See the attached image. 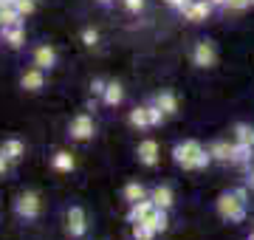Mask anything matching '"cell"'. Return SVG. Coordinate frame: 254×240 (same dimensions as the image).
I'll return each mask as SVG.
<instances>
[{
    "mask_svg": "<svg viewBox=\"0 0 254 240\" xmlns=\"http://www.w3.org/2000/svg\"><path fill=\"white\" fill-rule=\"evenodd\" d=\"M249 186H235V189H229V192L218 195V201H215V212H218L220 221L226 223H240L246 221V215H249Z\"/></svg>",
    "mask_w": 254,
    "mask_h": 240,
    "instance_id": "1",
    "label": "cell"
},
{
    "mask_svg": "<svg viewBox=\"0 0 254 240\" xmlns=\"http://www.w3.org/2000/svg\"><path fill=\"white\" fill-rule=\"evenodd\" d=\"M173 161L181 170L187 173H200V170H206L212 164V156H209V150L195 139H187V141H178L173 147Z\"/></svg>",
    "mask_w": 254,
    "mask_h": 240,
    "instance_id": "2",
    "label": "cell"
},
{
    "mask_svg": "<svg viewBox=\"0 0 254 240\" xmlns=\"http://www.w3.org/2000/svg\"><path fill=\"white\" fill-rule=\"evenodd\" d=\"M40 212H43V198H40V192L26 189V192H20L14 198V215H17L20 221H37Z\"/></svg>",
    "mask_w": 254,
    "mask_h": 240,
    "instance_id": "3",
    "label": "cell"
},
{
    "mask_svg": "<svg viewBox=\"0 0 254 240\" xmlns=\"http://www.w3.org/2000/svg\"><path fill=\"white\" fill-rule=\"evenodd\" d=\"M190 57H192V65H195V68L209 71V68H215V65H218V46H215L209 37L195 40V46H192Z\"/></svg>",
    "mask_w": 254,
    "mask_h": 240,
    "instance_id": "4",
    "label": "cell"
},
{
    "mask_svg": "<svg viewBox=\"0 0 254 240\" xmlns=\"http://www.w3.org/2000/svg\"><path fill=\"white\" fill-rule=\"evenodd\" d=\"M96 136V121L91 113H76L68 121V139L71 141H91Z\"/></svg>",
    "mask_w": 254,
    "mask_h": 240,
    "instance_id": "5",
    "label": "cell"
},
{
    "mask_svg": "<svg viewBox=\"0 0 254 240\" xmlns=\"http://www.w3.org/2000/svg\"><path fill=\"white\" fill-rule=\"evenodd\" d=\"M65 232L73 240L85 238V232H88V215H85L82 206H68V212H65Z\"/></svg>",
    "mask_w": 254,
    "mask_h": 240,
    "instance_id": "6",
    "label": "cell"
},
{
    "mask_svg": "<svg viewBox=\"0 0 254 240\" xmlns=\"http://www.w3.org/2000/svg\"><path fill=\"white\" fill-rule=\"evenodd\" d=\"M57 60H60V54H57V48L51 46V43H37V46L31 48V65L43 68V71H54Z\"/></svg>",
    "mask_w": 254,
    "mask_h": 240,
    "instance_id": "7",
    "label": "cell"
},
{
    "mask_svg": "<svg viewBox=\"0 0 254 240\" xmlns=\"http://www.w3.org/2000/svg\"><path fill=\"white\" fill-rule=\"evenodd\" d=\"M20 88H23L26 93H40L43 88H46V71L37 68V65L26 68V71L20 74Z\"/></svg>",
    "mask_w": 254,
    "mask_h": 240,
    "instance_id": "8",
    "label": "cell"
},
{
    "mask_svg": "<svg viewBox=\"0 0 254 240\" xmlns=\"http://www.w3.org/2000/svg\"><path fill=\"white\" fill-rule=\"evenodd\" d=\"M212 11H215V6H212L209 0H192L181 14H184V20H190V23H203V20L212 17Z\"/></svg>",
    "mask_w": 254,
    "mask_h": 240,
    "instance_id": "9",
    "label": "cell"
},
{
    "mask_svg": "<svg viewBox=\"0 0 254 240\" xmlns=\"http://www.w3.org/2000/svg\"><path fill=\"white\" fill-rule=\"evenodd\" d=\"M136 158H138V164L155 167L158 164V141L155 139H141L138 147H136Z\"/></svg>",
    "mask_w": 254,
    "mask_h": 240,
    "instance_id": "10",
    "label": "cell"
},
{
    "mask_svg": "<svg viewBox=\"0 0 254 240\" xmlns=\"http://www.w3.org/2000/svg\"><path fill=\"white\" fill-rule=\"evenodd\" d=\"M232 144L235 141H226V139H215L209 141V156H212V161H218V164H229L232 161Z\"/></svg>",
    "mask_w": 254,
    "mask_h": 240,
    "instance_id": "11",
    "label": "cell"
},
{
    "mask_svg": "<svg viewBox=\"0 0 254 240\" xmlns=\"http://www.w3.org/2000/svg\"><path fill=\"white\" fill-rule=\"evenodd\" d=\"M150 198L155 201V206H158V209H167V212L173 209V203H175V192H173V186H170V184L153 186V189H150Z\"/></svg>",
    "mask_w": 254,
    "mask_h": 240,
    "instance_id": "12",
    "label": "cell"
},
{
    "mask_svg": "<svg viewBox=\"0 0 254 240\" xmlns=\"http://www.w3.org/2000/svg\"><path fill=\"white\" fill-rule=\"evenodd\" d=\"M0 40L11 48V51H20L26 46V28L23 26H11V28H0Z\"/></svg>",
    "mask_w": 254,
    "mask_h": 240,
    "instance_id": "13",
    "label": "cell"
},
{
    "mask_svg": "<svg viewBox=\"0 0 254 240\" xmlns=\"http://www.w3.org/2000/svg\"><path fill=\"white\" fill-rule=\"evenodd\" d=\"M155 209V201L147 195V198H141V201H136V203H130V212H127V221L130 223H141L147 218V215Z\"/></svg>",
    "mask_w": 254,
    "mask_h": 240,
    "instance_id": "14",
    "label": "cell"
},
{
    "mask_svg": "<svg viewBox=\"0 0 254 240\" xmlns=\"http://www.w3.org/2000/svg\"><path fill=\"white\" fill-rule=\"evenodd\" d=\"M122 102H125V85L116 82V79H110L105 93H102V105L105 108H119Z\"/></svg>",
    "mask_w": 254,
    "mask_h": 240,
    "instance_id": "15",
    "label": "cell"
},
{
    "mask_svg": "<svg viewBox=\"0 0 254 240\" xmlns=\"http://www.w3.org/2000/svg\"><path fill=\"white\" fill-rule=\"evenodd\" d=\"M252 161H254V147H252V144L235 141V144H232V161H229V164H235V167H249Z\"/></svg>",
    "mask_w": 254,
    "mask_h": 240,
    "instance_id": "16",
    "label": "cell"
},
{
    "mask_svg": "<svg viewBox=\"0 0 254 240\" xmlns=\"http://www.w3.org/2000/svg\"><path fill=\"white\" fill-rule=\"evenodd\" d=\"M141 223H147V226H150L155 235H164V232L170 229V215H167V209H158V206H155V209L147 215Z\"/></svg>",
    "mask_w": 254,
    "mask_h": 240,
    "instance_id": "17",
    "label": "cell"
},
{
    "mask_svg": "<svg viewBox=\"0 0 254 240\" xmlns=\"http://www.w3.org/2000/svg\"><path fill=\"white\" fill-rule=\"evenodd\" d=\"M153 102L158 105V108H161L164 113H167V119L178 113V96H175L173 91H158V93L153 96Z\"/></svg>",
    "mask_w": 254,
    "mask_h": 240,
    "instance_id": "18",
    "label": "cell"
},
{
    "mask_svg": "<svg viewBox=\"0 0 254 240\" xmlns=\"http://www.w3.org/2000/svg\"><path fill=\"white\" fill-rule=\"evenodd\" d=\"M51 167H54L57 173H73L76 170V158L68 150H57L54 156H51Z\"/></svg>",
    "mask_w": 254,
    "mask_h": 240,
    "instance_id": "19",
    "label": "cell"
},
{
    "mask_svg": "<svg viewBox=\"0 0 254 240\" xmlns=\"http://www.w3.org/2000/svg\"><path fill=\"white\" fill-rule=\"evenodd\" d=\"M0 153H3V156L9 158L11 164H17L20 158L26 156V144H23L20 139H6L3 144H0Z\"/></svg>",
    "mask_w": 254,
    "mask_h": 240,
    "instance_id": "20",
    "label": "cell"
},
{
    "mask_svg": "<svg viewBox=\"0 0 254 240\" xmlns=\"http://www.w3.org/2000/svg\"><path fill=\"white\" fill-rule=\"evenodd\" d=\"M147 186L141 184V181H127L125 184V189H122V198H125L127 203H136V201H141V198H147Z\"/></svg>",
    "mask_w": 254,
    "mask_h": 240,
    "instance_id": "21",
    "label": "cell"
},
{
    "mask_svg": "<svg viewBox=\"0 0 254 240\" xmlns=\"http://www.w3.org/2000/svg\"><path fill=\"white\" fill-rule=\"evenodd\" d=\"M127 121H130V127H136V130H147V127H150L147 105H138V108H133V111H130V116H127Z\"/></svg>",
    "mask_w": 254,
    "mask_h": 240,
    "instance_id": "22",
    "label": "cell"
},
{
    "mask_svg": "<svg viewBox=\"0 0 254 240\" xmlns=\"http://www.w3.org/2000/svg\"><path fill=\"white\" fill-rule=\"evenodd\" d=\"M232 136H235V141H243V144H252L254 147V127L249 121H237L235 127H232Z\"/></svg>",
    "mask_w": 254,
    "mask_h": 240,
    "instance_id": "23",
    "label": "cell"
},
{
    "mask_svg": "<svg viewBox=\"0 0 254 240\" xmlns=\"http://www.w3.org/2000/svg\"><path fill=\"white\" fill-rule=\"evenodd\" d=\"M23 14H20L14 6H9V9H3L0 11V28H11V26H23Z\"/></svg>",
    "mask_w": 254,
    "mask_h": 240,
    "instance_id": "24",
    "label": "cell"
},
{
    "mask_svg": "<svg viewBox=\"0 0 254 240\" xmlns=\"http://www.w3.org/2000/svg\"><path fill=\"white\" fill-rule=\"evenodd\" d=\"M147 116H150V127H161L164 121H167V113L155 102H147Z\"/></svg>",
    "mask_w": 254,
    "mask_h": 240,
    "instance_id": "25",
    "label": "cell"
},
{
    "mask_svg": "<svg viewBox=\"0 0 254 240\" xmlns=\"http://www.w3.org/2000/svg\"><path fill=\"white\" fill-rule=\"evenodd\" d=\"M79 40H82V46L85 48H96L99 46V31H96V28H82V34H79Z\"/></svg>",
    "mask_w": 254,
    "mask_h": 240,
    "instance_id": "26",
    "label": "cell"
},
{
    "mask_svg": "<svg viewBox=\"0 0 254 240\" xmlns=\"http://www.w3.org/2000/svg\"><path fill=\"white\" fill-rule=\"evenodd\" d=\"M155 232L147 223H133V240H153Z\"/></svg>",
    "mask_w": 254,
    "mask_h": 240,
    "instance_id": "27",
    "label": "cell"
},
{
    "mask_svg": "<svg viewBox=\"0 0 254 240\" xmlns=\"http://www.w3.org/2000/svg\"><path fill=\"white\" fill-rule=\"evenodd\" d=\"M147 6V0H122V9L127 11V14H141Z\"/></svg>",
    "mask_w": 254,
    "mask_h": 240,
    "instance_id": "28",
    "label": "cell"
},
{
    "mask_svg": "<svg viewBox=\"0 0 254 240\" xmlns=\"http://www.w3.org/2000/svg\"><path fill=\"white\" fill-rule=\"evenodd\" d=\"M14 9L23 14V17H28V14H34V9H37V0H17L14 3Z\"/></svg>",
    "mask_w": 254,
    "mask_h": 240,
    "instance_id": "29",
    "label": "cell"
},
{
    "mask_svg": "<svg viewBox=\"0 0 254 240\" xmlns=\"http://www.w3.org/2000/svg\"><path fill=\"white\" fill-rule=\"evenodd\" d=\"M252 0H226V11H246Z\"/></svg>",
    "mask_w": 254,
    "mask_h": 240,
    "instance_id": "30",
    "label": "cell"
},
{
    "mask_svg": "<svg viewBox=\"0 0 254 240\" xmlns=\"http://www.w3.org/2000/svg\"><path fill=\"white\" fill-rule=\"evenodd\" d=\"M105 88H108V82H105V79H93V82H91V96L102 99V93H105Z\"/></svg>",
    "mask_w": 254,
    "mask_h": 240,
    "instance_id": "31",
    "label": "cell"
},
{
    "mask_svg": "<svg viewBox=\"0 0 254 240\" xmlns=\"http://www.w3.org/2000/svg\"><path fill=\"white\" fill-rule=\"evenodd\" d=\"M246 186H249V189L254 192V161L246 167Z\"/></svg>",
    "mask_w": 254,
    "mask_h": 240,
    "instance_id": "32",
    "label": "cell"
},
{
    "mask_svg": "<svg viewBox=\"0 0 254 240\" xmlns=\"http://www.w3.org/2000/svg\"><path fill=\"white\" fill-rule=\"evenodd\" d=\"M164 3H167V6H173V9H178V11H184L192 0H164Z\"/></svg>",
    "mask_w": 254,
    "mask_h": 240,
    "instance_id": "33",
    "label": "cell"
},
{
    "mask_svg": "<svg viewBox=\"0 0 254 240\" xmlns=\"http://www.w3.org/2000/svg\"><path fill=\"white\" fill-rule=\"evenodd\" d=\"M9 170H11V161H9L6 156H3V153H0V176H6Z\"/></svg>",
    "mask_w": 254,
    "mask_h": 240,
    "instance_id": "34",
    "label": "cell"
},
{
    "mask_svg": "<svg viewBox=\"0 0 254 240\" xmlns=\"http://www.w3.org/2000/svg\"><path fill=\"white\" fill-rule=\"evenodd\" d=\"M93 3H96V6H102V9H110V6H113L116 0H93Z\"/></svg>",
    "mask_w": 254,
    "mask_h": 240,
    "instance_id": "35",
    "label": "cell"
},
{
    "mask_svg": "<svg viewBox=\"0 0 254 240\" xmlns=\"http://www.w3.org/2000/svg\"><path fill=\"white\" fill-rule=\"evenodd\" d=\"M209 3H212L215 9H226V0H209Z\"/></svg>",
    "mask_w": 254,
    "mask_h": 240,
    "instance_id": "36",
    "label": "cell"
},
{
    "mask_svg": "<svg viewBox=\"0 0 254 240\" xmlns=\"http://www.w3.org/2000/svg\"><path fill=\"white\" fill-rule=\"evenodd\" d=\"M246 240H254V235H249V238H246Z\"/></svg>",
    "mask_w": 254,
    "mask_h": 240,
    "instance_id": "37",
    "label": "cell"
},
{
    "mask_svg": "<svg viewBox=\"0 0 254 240\" xmlns=\"http://www.w3.org/2000/svg\"><path fill=\"white\" fill-rule=\"evenodd\" d=\"M252 6H254V0H252Z\"/></svg>",
    "mask_w": 254,
    "mask_h": 240,
    "instance_id": "38",
    "label": "cell"
},
{
    "mask_svg": "<svg viewBox=\"0 0 254 240\" xmlns=\"http://www.w3.org/2000/svg\"><path fill=\"white\" fill-rule=\"evenodd\" d=\"M252 235H254V232H252Z\"/></svg>",
    "mask_w": 254,
    "mask_h": 240,
    "instance_id": "39",
    "label": "cell"
}]
</instances>
